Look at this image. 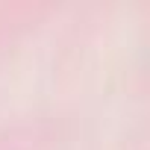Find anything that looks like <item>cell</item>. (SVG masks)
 Instances as JSON below:
<instances>
[]
</instances>
